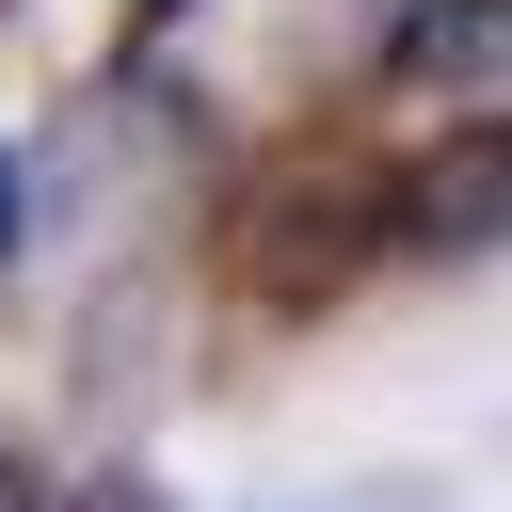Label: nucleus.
I'll use <instances>...</instances> for the list:
<instances>
[{
	"instance_id": "423d86ee",
	"label": "nucleus",
	"mask_w": 512,
	"mask_h": 512,
	"mask_svg": "<svg viewBox=\"0 0 512 512\" xmlns=\"http://www.w3.org/2000/svg\"><path fill=\"white\" fill-rule=\"evenodd\" d=\"M32 496H48V480H32V432L0 416V512H32Z\"/></svg>"
},
{
	"instance_id": "0eeeda50",
	"label": "nucleus",
	"mask_w": 512,
	"mask_h": 512,
	"mask_svg": "<svg viewBox=\"0 0 512 512\" xmlns=\"http://www.w3.org/2000/svg\"><path fill=\"white\" fill-rule=\"evenodd\" d=\"M16 208H32V192H16V160H0V256H16Z\"/></svg>"
},
{
	"instance_id": "f257e3e1",
	"label": "nucleus",
	"mask_w": 512,
	"mask_h": 512,
	"mask_svg": "<svg viewBox=\"0 0 512 512\" xmlns=\"http://www.w3.org/2000/svg\"><path fill=\"white\" fill-rule=\"evenodd\" d=\"M368 256H384V176L336 160V144L256 160L240 208H224V288H240V304H336Z\"/></svg>"
},
{
	"instance_id": "20e7f679",
	"label": "nucleus",
	"mask_w": 512,
	"mask_h": 512,
	"mask_svg": "<svg viewBox=\"0 0 512 512\" xmlns=\"http://www.w3.org/2000/svg\"><path fill=\"white\" fill-rule=\"evenodd\" d=\"M32 512H160V480H144V464H80V480H48Z\"/></svg>"
},
{
	"instance_id": "39448f33",
	"label": "nucleus",
	"mask_w": 512,
	"mask_h": 512,
	"mask_svg": "<svg viewBox=\"0 0 512 512\" xmlns=\"http://www.w3.org/2000/svg\"><path fill=\"white\" fill-rule=\"evenodd\" d=\"M176 16H192V0H112V48H160Z\"/></svg>"
},
{
	"instance_id": "f03ea898",
	"label": "nucleus",
	"mask_w": 512,
	"mask_h": 512,
	"mask_svg": "<svg viewBox=\"0 0 512 512\" xmlns=\"http://www.w3.org/2000/svg\"><path fill=\"white\" fill-rule=\"evenodd\" d=\"M384 240L432 256V272L496 256V240H512V128H448L432 160H400V176H384Z\"/></svg>"
},
{
	"instance_id": "7ed1b4c3",
	"label": "nucleus",
	"mask_w": 512,
	"mask_h": 512,
	"mask_svg": "<svg viewBox=\"0 0 512 512\" xmlns=\"http://www.w3.org/2000/svg\"><path fill=\"white\" fill-rule=\"evenodd\" d=\"M384 80L416 112H448V128H496V96H512V0H400L384 16Z\"/></svg>"
}]
</instances>
